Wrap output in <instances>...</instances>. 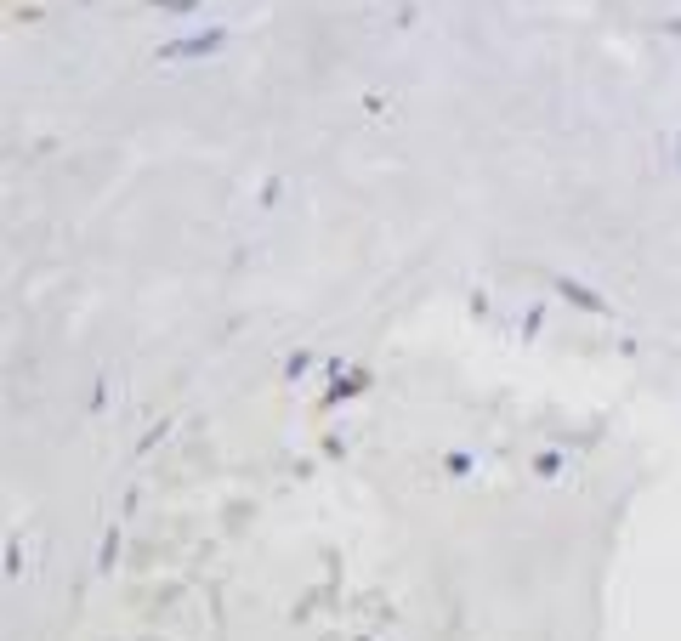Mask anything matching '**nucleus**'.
<instances>
[{
	"label": "nucleus",
	"instance_id": "nucleus-1",
	"mask_svg": "<svg viewBox=\"0 0 681 641\" xmlns=\"http://www.w3.org/2000/svg\"><path fill=\"white\" fill-rule=\"evenodd\" d=\"M222 46V29H205V35H188V40H176V46H159V57H205Z\"/></svg>",
	"mask_w": 681,
	"mask_h": 641
},
{
	"label": "nucleus",
	"instance_id": "nucleus-2",
	"mask_svg": "<svg viewBox=\"0 0 681 641\" xmlns=\"http://www.w3.org/2000/svg\"><path fill=\"white\" fill-rule=\"evenodd\" d=\"M557 290L568 295V301H579V307H591V312H608V307H602V295H591V290H585V284H574V278H557Z\"/></svg>",
	"mask_w": 681,
	"mask_h": 641
},
{
	"label": "nucleus",
	"instance_id": "nucleus-3",
	"mask_svg": "<svg viewBox=\"0 0 681 641\" xmlns=\"http://www.w3.org/2000/svg\"><path fill=\"white\" fill-rule=\"evenodd\" d=\"M154 6H165V12H193L199 0H154Z\"/></svg>",
	"mask_w": 681,
	"mask_h": 641
}]
</instances>
